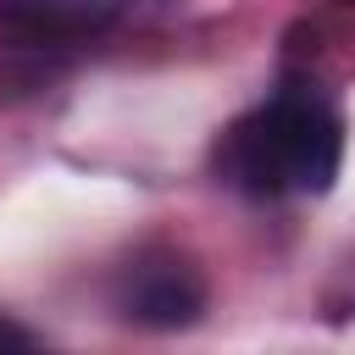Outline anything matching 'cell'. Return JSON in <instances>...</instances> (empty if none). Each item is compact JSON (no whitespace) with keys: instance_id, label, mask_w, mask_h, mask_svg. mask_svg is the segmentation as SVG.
I'll list each match as a JSON object with an SVG mask.
<instances>
[{"instance_id":"obj_1","label":"cell","mask_w":355,"mask_h":355,"mask_svg":"<svg viewBox=\"0 0 355 355\" xmlns=\"http://www.w3.org/2000/svg\"><path fill=\"white\" fill-rule=\"evenodd\" d=\"M344 161V122L305 94H283L266 111L233 122V133L216 150V166L227 183H239L255 200L272 194H327Z\"/></svg>"},{"instance_id":"obj_2","label":"cell","mask_w":355,"mask_h":355,"mask_svg":"<svg viewBox=\"0 0 355 355\" xmlns=\"http://www.w3.org/2000/svg\"><path fill=\"white\" fill-rule=\"evenodd\" d=\"M116 311L128 322H139V327H155V333L194 327L200 311H205V277L172 250H150L122 272Z\"/></svg>"},{"instance_id":"obj_3","label":"cell","mask_w":355,"mask_h":355,"mask_svg":"<svg viewBox=\"0 0 355 355\" xmlns=\"http://www.w3.org/2000/svg\"><path fill=\"white\" fill-rule=\"evenodd\" d=\"M111 22H116V0H0V39L28 50L83 44Z\"/></svg>"},{"instance_id":"obj_4","label":"cell","mask_w":355,"mask_h":355,"mask_svg":"<svg viewBox=\"0 0 355 355\" xmlns=\"http://www.w3.org/2000/svg\"><path fill=\"white\" fill-rule=\"evenodd\" d=\"M0 349H33V333L22 322H11L6 311H0Z\"/></svg>"}]
</instances>
